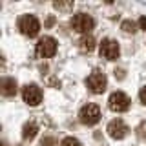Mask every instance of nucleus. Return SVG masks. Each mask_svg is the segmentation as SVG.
Segmentation results:
<instances>
[{"label":"nucleus","instance_id":"f257e3e1","mask_svg":"<svg viewBox=\"0 0 146 146\" xmlns=\"http://www.w3.org/2000/svg\"><path fill=\"white\" fill-rule=\"evenodd\" d=\"M18 29L26 36H36L40 31V22L35 15H22L18 18Z\"/></svg>","mask_w":146,"mask_h":146},{"label":"nucleus","instance_id":"f03ea898","mask_svg":"<svg viewBox=\"0 0 146 146\" xmlns=\"http://www.w3.org/2000/svg\"><path fill=\"white\" fill-rule=\"evenodd\" d=\"M95 26V20L91 18V15L88 13H77V15L71 17V27L77 31V33L88 35Z\"/></svg>","mask_w":146,"mask_h":146},{"label":"nucleus","instance_id":"7ed1b4c3","mask_svg":"<svg viewBox=\"0 0 146 146\" xmlns=\"http://www.w3.org/2000/svg\"><path fill=\"white\" fill-rule=\"evenodd\" d=\"M79 119L82 124H88V126H93L100 121V110L97 104H84L79 111Z\"/></svg>","mask_w":146,"mask_h":146},{"label":"nucleus","instance_id":"20e7f679","mask_svg":"<svg viewBox=\"0 0 146 146\" xmlns=\"http://www.w3.org/2000/svg\"><path fill=\"white\" fill-rule=\"evenodd\" d=\"M108 86V79L102 71L95 70L93 73H90V77L86 79V88H88L91 93H102Z\"/></svg>","mask_w":146,"mask_h":146},{"label":"nucleus","instance_id":"39448f33","mask_svg":"<svg viewBox=\"0 0 146 146\" xmlns=\"http://www.w3.org/2000/svg\"><path fill=\"white\" fill-rule=\"evenodd\" d=\"M57 53V40L53 36H42L36 42V55L42 58H49Z\"/></svg>","mask_w":146,"mask_h":146},{"label":"nucleus","instance_id":"423d86ee","mask_svg":"<svg viewBox=\"0 0 146 146\" xmlns=\"http://www.w3.org/2000/svg\"><path fill=\"white\" fill-rule=\"evenodd\" d=\"M100 57H104L106 60H117L119 55H121V48H119L117 40L113 38H104L102 42H100Z\"/></svg>","mask_w":146,"mask_h":146},{"label":"nucleus","instance_id":"0eeeda50","mask_svg":"<svg viewBox=\"0 0 146 146\" xmlns=\"http://www.w3.org/2000/svg\"><path fill=\"white\" fill-rule=\"evenodd\" d=\"M108 104H110V110H113L117 113L126 111L130 108V97L126 93H122V91H113L108 99Z\"/></svg>","mask_w":146,"mask_h":146},{"label":"nucleus","instance_id":"6e6552de","mask_svg":"<svg viewBox=\"0 0 146 146\" xmlns=\"http://www.w3.org/2000/svg\"><path fill=\"white\" fill-rule=\"evenodd\" d=\"M22 99H24L26 104L29 106H38L42 102V90L38 88L36 84H27L22 90Z\"/></svg>","mask_w":146,"mask_h":146},{"label":"nucleus","instance_id":"1a4fd4ad","mask_svg":"<svg viewBox=\"0 0 146 146\" xmlns=\"http://www.w3.org/2000/svg\"><path fill=\"white\" fill-rule=\"evenodd\" d=\"M106 131L110 133V137H111V139L121 141V139H124V137L128 135L130 128H128V126L124 124V121H122V119H113V121L108 124Z\"/></svg>","mask_w":146,"mask_h":146},{"label":"nucleus","instance_id":"9d476101","mask_svg":"<svg viewBox=\"0 0 146 146\" xmlns=\"http://www.w3.org/2000/svg\"><path fill=\"white\" fill-rule=\"evenodd\" d=\"M0 91H2V95H6V97H13V95L17 93V80L15 79H2L0 82Z\"/></svg>","mask_w":146,"mask_h":146},{"label":"nucleus","instance_id":"9b49d317","mask_svg":"<svg viewBox=\"0 0 146 146\" xmlns=\"http://www.w3.org/2000/svg\"><path fill=\"white\" fill-rule=\"evenodd\" d=\"M36 133H38V126H36L35 122H26L24 128H22V137H24L26 141L35 139Z\"/></svg>","mask_w":146,"mask_h":146},{"label":"nucleus","instance_id":"f8f14e48","mask_svg":"<svg viewBox=\"0 0 146 146\" xmlns=\"http://www.w3.org/2000/svg\"><path fill=\"white\" fill-rule=\"evenodd\" d=\"M79 44H80V49H82V51H93V49H95V38L91 35H84L80 38Z\"/></svg>","mask_w":146,"mask_h":146},{"label":"nucleus","instance_id":"ddd939ff","mask_svg":"<svg viewBox=\"0 0 146 146\" xmlns=\"http://www.w3.org/2000/svg\"><path fill=\"white\" fill-rule=\"evenodd\" d=\"M135 133H137V137H139L141 141H144V139H146V121L139 122V126L135 128Z\"/></svg>","mask_w":146,"mask_h":146},{"label":"nucleus","instance_id":"4468645a","mask_svg":"<svg viewBox=\"0 0 146 146\" xmlns=\"http://www.w3.org/2000/svg\"><path fill=\"white\" fill-rule=\"evenodd\" d=\"M122 31H126V33H135V22L133 20H124L121 24Z\"/></svg>","mask_w":146,"mask_h":146},{"label":"nucleus","instance_id":"2eb2a0df","mask_svg":"<svg viewBox=\"0 0 146 146\" xmlns=\"http://www.w3.org/2000/svg\"><path fill=\"white\" fill-rule=\"evenodd\" d=\"M60 146H82L79 139H75V137H66V139L60 143Z\"/></svg>","mask_w":146,"mask_h":146},{"label":"nucleus","instance_id":"dca6fc26","mask_svg":"<svg viewBox=\"0 0 146 146\" xmlns=\"http://www.w3.org/2000/svg\"><path fill=\"white\" fill-rule=\"evenodd\" d=\"M53 6L57 9H70L73 7V2H53Z\"/></svg>","mask_w":146,"mask_h":146},{"label":"nucleus","instance_id":"f3484780","mask_svg":"<svg viewBox=\"0 0 146 146\" xmlns=\"http://www.w3.org/2000/svg\"><path fill=\"white\" fill-rule=\"evenodd\" d=\"M40 144L42 146H57V141H55L53 137H44V139L40 141Z\"/></svg>","mask_w":146,"mask_h":146},{"label":"nucleus","instance_id":"a211bd4d","mask_svg":"<svg viewBox=\"0 0 146 146\" xmlns=\"http://www.w3.org/2000/svg\"><path fill=\"white\" fill-rule=\"evenodd\" d=\"M139 100L143 104H146V86H143V88H141V91H139Z\"/></svg>","mask_w":146,"mask_h":146},{"label":"nucleus","instance_id":"6ab92c4d","mask_svg":"<svg viewBox=\"0 0 146 146\" xmlns=\"http://www.w3.org/2000/svg\"><path fill=\"white\" fill-rule=\"evenodd\" d=\"M139 27H141L143 31H146V17H141V18H139Z\"/></svg>","mask_w":146,"mask_h":146}]
</instances>
